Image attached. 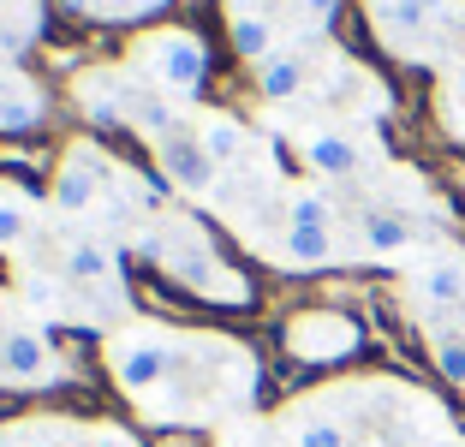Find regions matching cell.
Here are the masks:
<instances>
[{
	"instance_id": "6da1fadb",
	"label": "cell",
	"mask_w": 465,
	"mask_h": 447,
	"mask_svg": "<svg viewBox=\"0 0 465 447\" xmlns=\"http://www.w3.org/2000/svg\"><path fill=\"white\" fill-rule=\"evenodd\" d=\"M137 66L150 72L162 90L192 95V90H203V78H209V48L192 30H155V36L137 42Z\"/></svg>"
},
{
	"instance_id": "7a4b0ae2",
	"label": "cell",
	"mask_w": 465,
	"mask_h": 447,
	"mask_svg": "<svg viewBox=\"0 0 465 447\" xmlns=\"http://www.w3.org/2000/svg\"><path fill=\"white\" fill-rule=\"evenodd\" d=\"M364 346V328L341 311H304L287 323V353L304 358V364H341Z\"/></svg>"
},
{
	"instance_id": "3957f363",
	"label": "cell",
	"mask_w": 465,
	"mask_h": 447,
	"mask_svg": "<svg viewBox=\"0 0 465 447\" xmlns=\"http://www.w3.org/2000/svg\"><path fill=\"white\" fill-rule=\"evenodd\" d=\"M108 364H114V382H120L125 393H150L155 382L173 370V346L155 340V334H125L108 353Z\"/></svg>"
},
{
	"instance_id": "277c9868",
	"label": "cell",
	"mask_w": 465,
	"mask_h": 447,
	"mask_svg": "<svg viewBox=\"0 0 465 447\" xmlns=\"http://www.w3.org/2000/svg\"><path fill=\"white\" fill-rule=\"evenodd\" d=\"M162 174L173 179L179 191H197L203 197L209 185H215V155H209L203 144H197V132H173V137H162Z\"/></svg>"
},
{
	"instance_id": "5b68a950",
	"label": "cell",
	"mask_w": 465,
	"mask_h": 447,
	"mask_svg": "<svg viewBox=\"0 0 465 447\" xmlns=\"http://www.w3.org/2000/svg\"><path fill=\"white\" fill-rule=\"evenodd\" d=\"M0 376H6V382H48V376H54L48 340L30 334V328H13V334L0 340Z\"/></svg>"
},
{
	"instance_id": "8992f818",
	"label": "cell",
	"mask_w": 465,
	"mask_h": 447,
	"mask_svg": "<svg viewBox=\"0 0 465 447\" xmlns=\"http://www.w3.org/2000/svg\"><path fill=\"white\" fill-rule=\"evenodd\" d=\"M96 191H102L96 155H90V149H72V162L54 174V209H66V215H84V209L96 204Z\"/></svg>"
},
{
	"instance_id": "52a82bcc",
	"label": "cell",
	"mask_w": 465,
	"mask_h": 447,
	"mask_svg": "<svg viewBox=\"0 0 465 447\" xmlns=\"http://www.w3.org/2000/svg\"><path fill=\"white\" fill-rule=\"evenodd\" d=\"M227 36H232V55L239 60H274V25L262 13H232V25H227Z\"/></svg>"
},
{
	"instance_id": "ba28073f",
	"label": "cell",
	"mask_w": 465,
	"mask_h": 447,
	"mask_svg": "<svg viewBox=\"0 0 465 447\" xmlns=\"http://www.w3.org/2000/svg\"><path fill=\"white\" fill-rule=\"evenodd\" d=\"M197 144L215 155V167L239 162V155H245V125L227 120V114H203V120H197Z\"/></svg>"
},
{
	"instance_id": "9c48e42d",
	"label": "cell",
	"mask_w": 465,
	"mask_h": 447,
	"mask_svg": "<svg viewBox=\"0 0 465 447\" xmlns=\"http://www.w3.org/2000/svg\"><path fill=\"white\" fill-rule=\"evenodd\" d=\"M418 298L424 304H465V263H430L424 274H418Z\"/></svg>"
},
{
	"instance_id": "30bf717a",
	"label": "cell",
	"mask_w": 465,
	"mask_h": 447,
	"mask_svg": "<svg viewBox=\"0 0 465 447\" xmlns=\"http://www.w3.org/2000/svg\"><path fill=\"white\" fill-rule=\"evenodd\" d=\"M304 162H311L316 174H329V179H341V174H352V167H358V149L346 144L341 132H316L311 144H304Z\"/></svg>"
},
{
	"instance_id": "8fae6325",
	"label": "cell",
	"mask_w": 465,
	"mask_h": 447,
	"mask_svg": "<svg viewBox=\"0 0 465 447\" xmlns=\"http://www.w3.org/2000/svg\"><path fill=\"white\" fill-rule=\"evenodd\" d=\"M257 90L269 95V102H292V95L304 90V60H299V55H274V60H262Z\"/></svg>"
},
{
	"instance_id": "7c38bea8",
	"label": "cell",
	"mask_w": 465,
	"mask_h": 447,
	"mask_svg": "<svg viewBox=\"0 0 465 447\" xmlns=\"http://www.w3.org/2000/svg\"><path fill=\"white\" fill-rule=\"evenodd\" d=\"M334 257V233L329 227H287V263L299 269H322Z\"/></svg>"
},
{
	"instance_id": "4fadbf2b",
	"label": "cell",
	"mask_w": 465,
	"mask_h": 447,
	"mask_svg": "<svg viewBox=\"0 0 465 447\" xmlns=\"http://www.w3.org/2000/svg\"><path fill=\"white\" fill-rule=\"evenodd\" d=\"M66 274L72 281H114V274H120V257H114L108 244H72L66 251Z\"/></svg>"
},
{
	"instance_id": "5bb4252c",
	"label": "cell",
	"mask_w": 465,
	"mask_h": 447,
	"mask_svg": "<svg viewBox=\"0 0 465 447\" xmlns=\"http://www.w3.org/2000/svg\"><path fill=\"white\" fill-rule=\"evenodd\" d=\"M441 0H376V25L394 36V30H424L436 18Z\"/></svg>"
},
{
	"instance_id": "9a60e30c",
	"label": "cell",
	"mask_w": 465,
	"mask_h": 447,
	"mask_svg": "<svg viewBox=\"0 0 465 447\" xmlns=\"http://www.w3.org/2000/svg\"><path fill=\"white\" fill-rule=\"evenodd\" d=\"M25 239H30V204H25V191L0 185V251H18Z\"/></svg>"
},
{
	"instance_id": "2e32d148",
	"label": "cell",
	"mask_w": 465,
	"mask_h": 447,
	"mask_svg": "<svg viewBox=\"0 0 465 447\" xmlns=\"http://www.w3.org/2000/svg\"><path fill=\"white\" fill-rule=\"evenodd\" d=\"M36 120H42V102L25 84H6V90H0V132H30Z\"/></svg>"
},
{
	"instance_id": "e0dca14e",
	"label": "cell",
	"mask_w": 465,
	"mask_h": 447,
	"mask_svg": "<svg viewBox=\"0 0 465 447\" xmlns=\"http://www.w3.org/2000/svg\"><path fill=\"white\" fill-rule=\"evenodd\" d=\"M364 244H370V251H382V257H394V251L411 244V227L400 215H364Z\"/></svg>"
},
{
	"instance_id": "ac0fdd59",
	"label": "cell",
	"mask_w": 465,
	"mask_h": 447,
	"mask_svg": "<svg viewBox=\"0 0 465 447\" xmlns=\"http://www.w3.org/2000/svg\"><path fill=\"white\" fill-rule=\"evenodd\" d=\"M287 227H334V204L322 197V191H292Z\"/></svg>"
},
{
	"instance_id": "d6986e66",
	"label": "cell",
	"mask_w": 465,
	"mask_h": 447,
	"mask_svg": "<svg viewBox=\"0 0 465 447\" xmlns=\"http://www.w3.org/2000/svg\"><path fill=\"white\" fill-rule=\"evenodd\" d=\"M292 447H346V430L329 423V418H311V423L292 430Z\"/></svg>"
},
{
	"instance_id": "ffe728a7",
	"label": "cell",
	"mask_w": 465,
	"mask_h": 447,
	"mask_svg": "<svg viewBox=\"0 0 465 447\" xmlns=\"http://www.w3.org/2000/svg\"><path fill=\"white\" fill-rule=\"evenodd\" d=\"M436 370H441L448 382H460V388H465V340H460V334H441V340H436Z\"/></svg>"
},
{
	"instance_id": "44dd1931",
	"label": "cell",
	"mask_w": 465,
	"mask_h": 447,
	"mask_svg": "<svg viewBox=\"0 0 465 447\" xmlns=\"http://www.w3.org/2000/svg\"><path fill=\"white\" fill-rule=\"evenodd\" d=\"M84 447H132V435H125V430H114V423H102V430H90V435H84Z\"/></svg>"
},
{
	"instance_id": "7402d4cb",
	"label": "cell",
	"mask_w": 465,
	"mask_h": 447,
	"mask_svg": "<svg viewBox=\"0 0 465 447\" xmlns=\"http://www.w3.org/2000/svg\"><path fill=\"white\" fill-rule=\"evenodd\" d=\"M304 13H311V18H316V25H329V18H334V13H341V0H304Z\"/></svg>"
},
{
	"instance_id": "603a6c76",
	"label": "cell",
	"mask_w": 465,
	"mask_h": 447,
	"mask_svg": "<svg viewBox=\"0 0 465 447\" xmlns=\"http://www.w3.org/2000/svg\"><path fill=\"white\" fill-rule=\"evenodd\" d=\"M448 132H453V137H460V144H465V114H460V120H453V125H448Z\"/></svg>"
},
{
	"instance_id": "cb8c5ba5",
	"label": "cell",
	"mask_w": 465,
	"mask_h": 447,
	"mask_svg": "<svg viewBox=\"0 0 465 447\" xmlns=\"http://www.w3.org/2000/svg\"><path fill=\"white\" fill-rule=\"evenodd\" d=\"M0 328H6V293H0Z\"/></svg>"
},
{
	"instance_id": "d4e9b609",
	"label": "cell",
	"mask_w": 465,
	"mask_h": 447,
	"mask_svg": "<svg viewBox=\"0 0 465 447\" xmlns=\"http://www.w3.org/2000/svg\"><path fill=\"white\" fill-rule=\"evenodd\" d=\"M42 447H60V442H42Z\"/></svg>"
}]
</instances>
